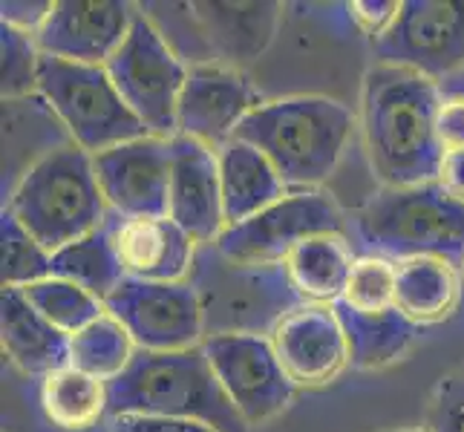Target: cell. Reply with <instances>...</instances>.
I'll return each instance as SVG.
<instances>
[{"label": "cell", "mask_w": 464, "mask_h": 432, "mask_svg": "<svg viewBox=\"0 0 464 432\" xmlns=\"http://www.w3.org/2000/svg\"><path fill=\"white\" fill-rule=\"evenodd\" d=\"M136 355V343L113 314L99 317L95 323L70 338V366L92 378L116 380Z\"/></svg>", "instance_id": "26"}, {"label": "cell", "mask_w": 464, "mask_h": 432, "mask_svg": "<svg viewBox=\"0 0 464 432\" xmlns=\"http://www.w3.org/2000/svg\"><path fill=\"white\" fill-rule=\"evenodd\" d=\"M113 239L127 280L182 283L194 260V239L170 216L119 219Z\"/></svg>", "instance_id": "17"}, {"label": "cell", "mask_w": 464, "mask_h": 432, "mask_svg": "<svg viewBox=\"0 0 464 432\" xmlns=\"http://www.w3.org/2000/svg\"><path fill=\"white\" fill-rule=\"evenodd\" d=\"M190 9L214 50L234 61L260 55L280 18V4H194Z\"/></svg>", "instance_id": "22"}, {"label": "cell", "mask_w": 464, "mask_h": 432, "mask_svg": "<svg viewBox=\"0 0 464 432\" xmlns=\"http://www.w3.org/2000/svg\"><path fill=\"white\" fill-rule=\"evenodd\" d=\"M21 292L26 294L32 306L50 320L58 331L67 334V338H72V334H78L82 329H87L90 323H95V320L107 314L104 302L99 297L84 292L82 285L58 280V277L32 283V285L21 288Z\"/></svg>", "instance_id": "27"}, {"label": "cell", "mask_w": 464, "mask_h": 432, "mask_svg": "<svg viewBox=\"0 0 464 432\" xmlns=\"http://www.w3.org/2000/svg\"><path fill=\"white\" fill-rule=\"evenodd\" d=\"M439 84L415 70L378 63L363 78L361 124L372 173L387 187L433 185L444 162Z\"/></svg>", "instance_id": "1"}, {"label": "cell", "mask_w": 464, "mask_h": 432, "mask_svg": "<svg viewBox=\"0 0 464 432\" xmlns=\"http://www.w3.org/2000/svg\"><path fill=\"white\" fill-rule=\"evenodd\" d=\"M283 265L289 285L306 306H334L343 297L355 257L343 234H320L303 239Z\"/></svg>", "instance_id": "20"}, {"label": "cell", "mask_w": 464, "mask_h": 432, "mask_svg": "<svg viewBox=\"0 0 464 432\" xmlns=\"http://www.w3.org/2000/svg\"><path fill=\"white\" fill-rule=\"evenodd\" d=\"M53 6L55 4H46V0H32V4H26V0H4L0 4V18H4V26H12L35 38L46 18L53 14Z\"/></svg>", "instance_id": "34"}, {"label": "cell", "mask_w": 464, "mask_h": 432, "mask_svg": "<svg viewBox=\"0 0 464 432\" xmlns=\"http://www.w3.org/2000/svg\"><path fill=\"white\" fill-rule=\"evenodd\" d=\"M219 179H222V207L226 228L257 216L266 207L280 202L289 187L268 158L246 141L231 139L219 150Z\"/></svg>", "instance_id": "19"}, {"label": "cell", "mask_w": 464, "mask_h": 432, "mask_svg": "<svg viewBox=\"0 0 464 432\" xmlns=\"http://www.w3.org/2000/svg\"><path fill=\"white\" fill-rule=\"evenodd\" d=\"M107 72L124 104L156 139L179 136V101L188 82V67L173 53L170 41L145 12H136L130 35L107 61Z\"/></svg>", "instance_id": "7"}, {"label": "cell", "mask_w": 464, "mask_h": 432, "mask_svg": "<svg viewBox=\"0 0 464 432\" xmlns=\"http://www.w3.org/2000/svg\"><path fill=\"white\" fill-rule=\"evenodd\" d=\"M202 349L248 427L268 421L292 401L295 383L285 378L271 341L257 334H214Z\"/></svg>", "instance_id": "11"}, {"label": "cell", "mask_w": 464, "mask_h": 432, "mask_svg": "<svg viewBox=\"0 0 464 432\" xmlns=\"http://www.w3.org/2000/svg\"><path fill=\"white\" fill-rule=\"evenodd\" d=\"M439 136L447 150L464 148V70L439 82Z\"/></svg>", "instance_id": "32"}, {"label": "cell", "mask_w": 464, "mask_h": 432, "mask_svg": "<svg viewBox=\"0 0 464 432\" xmlns=\"http://www.w3.org/2000/svg\"><path fill=\"white\" fill-rule=\"evenodd\" d=\"M395 271L398 265L387 257H375V254L358 257L338 302L361 314L395 309Z\"/></svg>", "instance_id": "29"}, {"label": "cell", "mask_w": 464, "mask_h": 432, "mask_svg": "<svg viewBox=\"0 0 464 432\" xmlns=\"http://www.w3.org/2000/svg\"><path fill=\"white\" fill-rule=\"evenodd\" d=\"M372 50L381 63L444 82L464 70V0H404L398 21Z\"/></svg>", "instance_id": "9"}, {"label": "cell", "mask_w": 464, "mask_h": 432, "mask_svg": "<svg viewBox=\"0 0 464 432\" xmlns=\"http://www.w3.org/2000/svg\"><path fill=\"white\" fill-rule=\"evenodd\" d=\"M268 341L295 387H324L349 363V343L334 306H303L283 314Z\"/></svg>", "instance_id": "15"}, {"label": "cell", "mask_w": 464, "mask_h": 432, "mask_svg": "<svg viewBox=\"0 0 464 432\" xmlns=\"http://www.w3.org/2000/svg\"><path fill=\"white\" fill-rule=\"evenodd\" d=\"M436 185L441 187V194L447 199L464 205V148L444 153V162H441Z\"/></svg>", "instance_id": "36"}, {"label": "cell", "mask_w": 464, "mask_h": 432, "mask_svg": "<svg viewBox=\"0 0 464 432\" xmlns=\"http://www.w3.org/2000/svg\"><path fill=\"white\" fill-rule=\"evenodd\" d=\"M133 21V6L121 0H61L35 35V43L41 55L107 67L130 35Z\"/></svg>", "instance_id": "13"}, {"label": "cell", "mask_w": 464, "mask_h": 432, "mask_svg": "<svg viewBox=\"0 0 464 432\" xmlns=\"http://www.w3.org/2000/svg\"><path fill=\"white\" fill-rule=\"evenodd\" d=\"M113 228L116 226L104 222L99 231L53 254V277L82 285L84 292L104 302L124 283V268L116 251Z\"/></svg>", "instance_id": "25"}, {"label": "cell", "mask_w": 464, "mask_h": 432, "mask_svg": "<svg viewBox=\"0 0 464 432\" xmlns=\"http://www.w3.org/2000/svg\"><path fill=\"white\" fill-rule=\"evenodd\" d=\"M110 432H217L214 427L182 418H150V415H119L110 418Z\"/></svg>", "instance_id": "35"}, {"label": "cell", "mask_w": 464, "mask_h": 432, "mask_svg": "<svg viewBox=\"0 0 464 432\" xmlns=\"http://www.w3.org/2000/svg\"><path fill=\"white\" fill-rule=\"evenodd\" d=\"M0 341L6 358L26 375L46 378L70 366V338L32 306L21 288H4L0 297Z\"/></svg>", "instance_id": "18"}, {"label": "cell", "mask_w": 464, "mask_h": 432, "mask_svg": "<svg viewBox=\"0 0 464 432\" xmlns=\"http://www.w3.org/2000/svg\"><path fill=\"white\" fill-rule=\"evenodd\" d=\"M395 265V309L412 326H436L456 312L461 297V277L456 265L433 257Z\"/></svg>", "instance_id": "21"}, {"label": "cell", "mask_w": 464, "mask_h": 432, "mask_svg": "<svg viewBox=\"0 0 464 432\" xmlns=\"http://www.w3.org/2000/svg\"><path fill=\"white\" fill-rule=\"evenodd\" d=\"M6 211L50 254L99 231L107 202L92 156L78 144H61L46 153L14 187Z\"/></svg>", "instance_id": "4"}, {"label": "cell", "mask_w": 464, "mask_h": 432, "mask_svg": "<svg viewBox=\"0 0 464 432\" xmlns=\"http://www.w3.org/2000/svg\"><path fill=\"white\" fill-rule=\"evenodd\" d=\"M427 432H464V372L447 375L427 409Z\"/></svg>", "instance_id": "31"}, {"label": "cell", "mask_w": 464, "mask_h": 432, "mask_svg": "<svg viewBox=\"0 0 464 432\" xmlns=\"http://www.w3.org/2000/svg\"><path fill=\"white\" fill-rule=\"evenodd\" d=\"M346 9H349V21L358 26V32H363L375 43L398 21L401 4L398 0H355V4H346Z\"/></svg>", "instance_id": "33"}, {"label": "cell", "mask_w": 464, "mask_h": 432, "mask_svg": "<svg viewBox=\"0 0 464 432\" xmlns=\"http://www.w3.org/2000/svg\"><path fill=\"white\" fill-rule=\"evenodd\" d=\"M41 409L46 421L58 429H92L104 415H110L107 380L92 378L75 366H63L41 380Z\"/></svg>", "instance_id": "23"}, {"label": "cell", "mask_w": 464, "mask_h": 432, "mask_svg": "<svg viewBox=\"0 0 464 432\" xmlns=\"http://www.w3.org/2000/svg\"><path fill=\"white\" fill-rule=\"evenodd\" d=\"M358 239L375 257L407 263L419 257L464 265V205L441 187H383L355 214Z\"/></svg>", "instance_id": "5"}, {"label": "cell", "mask_w": 464, "mask_h": 432, "mask_svg": "<svg viewBox=\"0 0 464 432\" xmlns=\"http://www.w3.org/2000/svg\"><path fill=\"white\" fill-rule=\"evenodd\" d=\"M38 92L70 130L72 144L90 156L150 136L145 124L133 116V110L124 104L107 67L41 55Z\"/></svg>", "instance_id": "6"}, {"label": "cell", "mask_w": 464, "mask_h": 432, "mask_svg": "<svg viewBox=\"0 0 464 432\" xmlns=\"http://www.w3.org/2000/svg\"><path fill=\"white\" fill-rule=\"evenodd\" d=\"M110 418L119 415H150V418H182L214 427L217 432H248L231 398L217 380L205 349L185 351H139L130 366L107 383Z\"/></svg>", "instance_id": "2"}, {"label": "cell", "mask_w": 464, "mask_h": 432, "mask_svg": "<svg viewBox=\"0 0 464 432\" xmlns=\"http://www.w3.org/2000/svg\"><path fill=\"white\" fill-rule=\"evenodd\" d=\"M352 133V113L332 99L297 95L260 104L237 127L234 139L257 148L285 187L312 190L338 165Z\"/></svg>", "instance_id": "3"}, {"label": "cell", "mask_w": 464, "mask_h": 432, "mask_svg": "<svg viewBox=\"0 0 464 432\" xmlns=\"http://www.w3.org/2000/svg\"><path fill=\"white\" fill-rule=\"evenodd\" d=\"M343 234V214L320 190H292L257 216L219 234L217 248L234 265L285 263L309 236Z\"/></svg>", "instance_id": "8"}, {"label": "cell", "mask_w": 464, "mask_h": 432, "mask_svg": "<svg viewBox=\"0 0 464 432\" xmlns=\"http://www.w3.org/2000/svg\"><path fill=\"white\" fill-rule=\"evenodd\" d=\"M139 351H185L202 334L199 297L188 283L127 280L104 300Z\"/></svg>", "instance_id": "10"}, {"label": "cell", "mask_w": 464, "mask_h": 432, "mask_svg": "<svg viewBox=\"0 0 464 432\" xmlns=\"http://www.w3.org/2000/svg\"><path fill=\"white\" fill-rule=\"evenodd\" d=\"M334 312H338L349 343V363L355 370H378V366L392 363L410 349L419 331V326H412L398 309L361 314L334 302Z\"/></svg>", "instance_id": "24"}, {"label": "cell", "mask_w": 464, "mask_h": 432, "mask_svg": "<svg viewBox=\"0 0 464 432\" xmlns=\"http://www.w3.org/2000/svg\"><path fill=\"white\" fill-rule=\"evenodd\" d=\"M0 92L4 101H18L24 95L38 90V72H41V50L32 35L18 32L12 26H0Z\"/></svg>", "instance_id": "30"}, {"label": "cell", "mask_w": 464, "mask_h": 432, "mask_svg": "<svg viewBox=\"0 0 464 432\" xmlns=\"http://www.w3.org/2000/svg\"><path fill=\"white\" fill-rule=\"evenodd\" d=\"M170 207L168 216L194 243H217L226 231V207H222L219 150L176 136L170 139Z\"/></svg>", "instance_id": "16"}, {"label": "cell", "mask_w": 464, "mask_h": 432, "mask_svg": "<svg viewBox=\"0 0 464 432\" xmlns=\"http://www.w3.org/2000/svg\"><path fill=\"white\" fill-rule=\"evenodd\" d=\"M260 107L254 87L237 70L219 63H197L188 70L179 101V136L211 150H222L237 127Z\"/></svg>", "instance_id": "14"}, {"label": "cell", "mask_w": 464, "mask_h": 432, "mask_svg": "<svg viewBox=\"0 0 464 432\" xmlns=\"http://www.w3.org/2000/svg\"><path fill=\"white\" fill-rule=\"evenodd\" d=\"M95 179L107 207L121 219L168 216L170 207V139H133L92 156Z\"/></svg>", "instance_id": "12"}, {"label": "cell", "mask_w": 464, "mask_h": 432, "mask_svg": "<svg viewBox=\"0 0 464 432\" xmlns=\"http://www.w3.org/2000/svg\"><path fill=\"white\" fill-rule=\"evenodd\" d=\"M412 432H427V429H412Z\"/></svg>", "instance_id": "37"}, {"label": "cell", "mask_w": 464, "mask_h": 432, "mask_svg": "<svg viewBox=\"0 0 464 432\" xmlns=\"http://www.w3.org/2000/svg\"><path fill=\"white\" fill-rule=\"evenodd\" d=\"M0 239H4V288H26L53 277V254L9 211H4L0 219Z\"/></svg>", "instance_id": "28"}]
</instances>
